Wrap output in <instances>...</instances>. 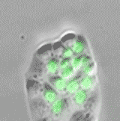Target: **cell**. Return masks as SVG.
I'll return each instance as SVG.
<instances>
[{
  "mask_svg": "<svg viewBox=\"0 0 120 121\" xmlns=\"http://www.w3.org/2000/svg\"><path fill=\"white\" fill-rule=\"evenodd\" d=\"M44 91H43V99L48 104H53L57 100L58 93L54 88L50 85L48 82L43 84Z\"/></svg>",
  "mask_w": 120,
  "mask_h": 121,
  "instance_id": "5",
  "label": "cell"
},
{
  "mask_svg": "<svg viewBox=\"0 0 120 121\" xmlns=\"http://www.w3.org/2000/svg\"><path fill=\"white\" fill-rule=\"evenodd\" d=\"M80 87L81 89L84 90L86 91H92L95 86L96 85L97 79L96 76H83L80 78Z\"/></svg>",
  "mask_w": 120,
  "mask_h": 121,
  "instance_id": "8",
  "label": "cell"
},
{
  "mask_svg": "<svg viewBox=\"0 0 120 121\" xmlns=\"http://www.w3.org/2000/svg\"><path fill=\"white\" fill-rule=\"evenodd\" d=\"M28 73L30 76L29 78H33V79L36 80L41 79L47 73L45 64L43 61H41V60H39L38 58L34 56Z\"/></svg>",
  "mask_w": 120,
  "mask_h": 121,
  "instance_id": "2",
  "label": "cell"
},
{
  "mask_svg": "<svg viewBox=\"0 0 120 121\" xmlns=\"http://www.w3.org/2000/svg\"><path fill=\"white\" fill-rule=\"evenodd\" d=\"M68 101L65 98H62L60 99H57L55 102L52 104L50 108V112L54 116H61L68 109Z\"/></svg>",
  "mask_w": 120,
  "mask_h": 121,
  "instance_id": "4",
  "label": "cell"
},
{
  "mask_svg": "<svg viewBox=\"0 0 120 121\" xmlns=\"http://www.w3.org/2000/svg\"><path fill=\"white\" fill-rule=\"evenodd\" d=\"M88 97H89L88 92L83 89H80L76 94H74V102L77 105L83 106L87 99H88Z\"/></svg>",
  "mask_w": 120,
  "mask_h": 121,
  "instance_id": "10",
  "label": "cell"
},
{
  "mask_svg": "<svg viewBox=\"0 0 120 121\" xmlns=\"http://www.w3.org/2000/svg\"><path fill=\"white\" fill-rule=\"evenodd\" d=\"M26 91L29 100L40 98L43 94L44 85L38 80L28 78L26 81Z\"/></svg>",
  "mask_w": 120,
  "mask_h": 121,
  "instance_id": "3",
  "label": "cell"
},
{
  "mask_svg": "<svg viewBox=\"0 0 120 121\" xmlns=\"http://www.w3.org/2000/svg\"><path fill=\"white\" fill-rule=\"evenodd\" d=\"M48 83L56 91H62L65 90L67 81L60 76H51L49 78Z\"/></svg>",
  "mask_w": 120,
  "mask_h": 121,
  "instance_id": "7",
  "label": "cell"
},
{
  "mask_svg": "<svg viewBox=\"0 0 120 121\" xmlns=\"http://www.w3.org/2000/svg\"><path fill=\"white\" fill-rule=\"evenodd\" d=\"M86 113L82 111H77L74 113L69 119V121H84Z\"/></svg>",
  "mask_w": 120,
  "mask_h": 121,
  "instance_id": "13",
  "label": "cell"
},
{
  "mask_svg": "<svg viewBox=\"0 0 120 121\" xmlns=\"http://www.w3.org/2000/svg\"><path fill=\"white\" fill-rule=\"evenodd\" d=\"M84 121H98L95 114L92 113H86Z\"/></svg>",
  "mask_w": 120,
  "mask_h": 121,
  "instance_id": "14",
  "label": "cell"
},
{
  "mask_svg": "<svg viewBox=\"0 0 120 121\" xmlns=\"http://www.w3.org/2000/svg\"><path fill=\"white\" fill-rule=\"evenodd\" d=\"M80 77L77 76L71 78L68 82H67L65 91L69 94H74L80 90Z\"/></svg>",
  "mask_w": 120,
  "mask_h": 121,
  "instance_id": "9",
  "label": "cell"
},
{
  "mask_svg": "<svg viewBox=\"0 0 120 121\" xmlns=\"http://www.w3.org/2000/svg\"><path fill=\"white\" fill-rule=\"evenodd\" d=\"M29 108L31 114L35 120L48 117L50 108L43 99L37 98L29 100Z\"/></svg>",
  "mask_w": 120,
  "mask_h": 121,
  "instance_id": "1",
  "label": "cell"
},
{
  "mask_svg": "<svg viewBox=\"0 0 120 121\" xmlns=\"http://www.w3.org/2000/svg\"><path fill=\"white\" fill-rule=\"evenodd\" d=\"M96 70H97V68H96V64L95 61L88 65H86V66L82 68V73H83V75L88 76H95Z\"/></svg>",
  "mask_w": 120,
  "mask_h": 121,
  "instance_id": "11",
  "label": "cell"
},
{
  "mask_svg": "<svg viewBox=\"0 0 120 121\" xmlns=\"http://www.w3.org/2000/svg\"><path fill=\"white\" fill-rule=\"evenodd\" d=\"M35 121H52V120L50 119V117H44V118H41V119H39V120H37Z\"/></svg>",
  "mask_w": 120,
  "mask_h": 121,
  "instance_id": "15",
  "label": "cell"
},
{
  "mask_svg": "<svg viewBox=\"0 0 120 121\" xmlns=\"http://www.w3.org/2000/svg\"><path fill=\"white\" fill-rule=\"evenodd\" d=\"M99 102V97L97 93H93L91 96H89L87 99L86 103L83 105V108L86 113L94 114L95 110L98 108Z\"/></svg>",
  "mask_w": 120,
  "mask_h": 121,
  "instance_id": "6",
  "label": "cell"
},
{
  "mask_svg": "<svg viewBox=\"0 0 120 121\" xmlns=\"http://www.w3.org/2000/svg\"><path fill=\"white\" fill-rule=\"evenodd\" d=\"M75 71H76V69H74V67L71 65V66L68 67L67 68L61 69L60 76H62L65 79H69V78H71L74 75Z\"/></svg>",
  "mask_w": 120,
  "mask_h": 121,
  "instance_id": "12",
  "label": "cell"
}]
</instances>
